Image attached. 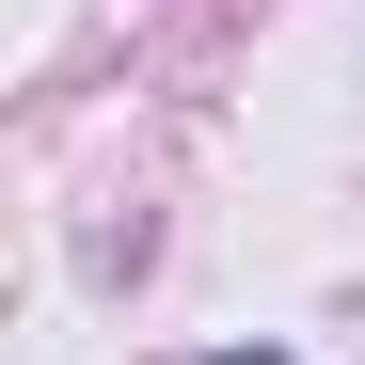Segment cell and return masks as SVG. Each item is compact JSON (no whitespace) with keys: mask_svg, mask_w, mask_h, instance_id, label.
Returning a JSON list of instances; mask_svg holds the SVG:
<instances>
[{"mask_svg":"<svg viewBox=\"0 0 365 365\" xmlns=\"http://www.w3.org/2000/svg\"><path fill=\"white\" fill-rule=\"evenodd\" d=\"M222 365H286V349H222Z\"/></svg>","mask_w":365,"mask_h":365,"instance_id":"obj_1","label":"cell"}]
</instances>
